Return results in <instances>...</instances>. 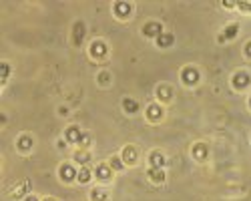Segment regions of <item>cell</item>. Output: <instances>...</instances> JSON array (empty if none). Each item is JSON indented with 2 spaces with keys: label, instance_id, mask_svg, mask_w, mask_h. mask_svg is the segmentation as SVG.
Listing matches in <instances>:
<instances>
[{
  "label": "cell",
  "instance_id": "1",
  "mask_svg": "<svg viewBox=\"0 0 251 201\" xmlns=\"http://www.w3.org/2000/svg\"><path fill=\"white\" fill-rule=\"evenodd\" d=\"M107 52H109L107 43H104V40H99V38L93 40L91 47H89V54H91V58H95V60L104 58V56H107Z\"/></svg>",
  "mask_w": 251,
  "mask_h": 201
},
{
  "label": "cell",
  "instance_id": "8",
  "mask_svg": "<svg viewBox=\"0 0 251 201\" xmlns=\"http://www.w3.org/2000/svg\"><path fill=\"white\" fill-rule=\"evenodd\" d=\"M82 133L76 125H73V127H69L67 131H65V139L69 141V143H75V145H80V141H82Z\"/></svg>",
  "mask_w": 251,
  "mask_h": 201
},
{
  "label": "cell",
  "instance_id": "13",
  "mask_svg": "<svg viewBox=\"0 0 251 201\" xmlns=\"http://www.w3.org/2000/svg\"><path fill=\"white\" fill-rule=\"evenodd\" d=\"M191 155L195 161H205L207 159V145L205 143H195L191 149Z\"/></svg>",
  "mask_w": 251,
  "mask_h": 201
},
{
  "label": "cell",
  "instance_id": "17",
  "mask_svg": "<svg viewBox=\"0 0 251 201\" xmlns=\"http://www.w3.org/2000/svg\"><path fill=\"white\" fill-rule=\"evenodd\" d=\"M147 175H149V179L153 181V183H163L165 181V169H147Z\"/></svg>",
  "mask_w": 251,
  "mask_h": 201
},
{
  "label": "cell",
  "instance_id": "16",
  "mask_svg": "<svg viewBox=\"0 0 251 201\" xmlns=\"http://www.w3.org/2000/svg\"><path fill=\"white\" fill-rule=\"evenodd\" d=\"M16 147H18V151H23V153L30 151V149H32V139H30L28 135H23V137L16 141Z\"/></svg>",
  "mask_w": 251,
  "mask_h": 201
},
{
  "label": "cell",
  "instance_id": "19",
  "mask_svg": "<svg viewBox=\"0 0 251 201\" xmlns=\"http://www.w3.org/2000/svg\"><path fill=\"white\" fill-rule=\"evenodd\" d=\"M75 161H76V163H80L82 167H87V163L91 161V153L85 151V149H78V151L75 153Z\"/></svg>",
  "mask_w": 251,
  "mask_h": 201
},
{
  "label": "cell",
  "instance_id": "14",
  "mask_svg": "<svg viewBox=\"0 0 251 201\" xmlns=\"http://www.w3.org/2000/svg\"><path fill=\"white\" fill-rule=\"evenodd\" d=\"M91 201H109V191L104 189V187H95L91 191Z\"/></svg>",
  "mask_w": 251,
  "mask_h": 201
},
{
  "label": "cell",
  "instance_id": "2",
  "mask_svg": "<svg viewBox=\"0 0 251 201\" xmlns=\"http://www.w3.org/2000/svg\"><path fill=\"white\" fill-rule=\"evenodd\" d=\"M181 80H183L185 85H189V87L197 85L199 83V71L195 67H185L181 71Z\"/></svg>",
  "mask_w": 251,
  "mask_h": 201
},
{
  "label": "cell",
  "instance_id": "7",
  "mask_svg": "<svg viewBox=\"0 0 251 201\" xmlns=\"http://www.w3.org/2000/svg\"><path fill=\"white\" fill-rule=\"evenodd\" d=\"M113 12H115L121 20H125V18H129V16H131V12H133V4H131V2H115V4H113Z\"/></svg>",
  "mask_w": 251,
  "mask_h": 201
},
{
  "label": "cell",
  "instance_id": "18",
  "mask_svg": "<svg viewBox=\"0 0 251 201\" xmlns=\"http://www.w3.org/2000/svg\"><path fill=\"white\" fill-rule=\"evenodd\" d=\"M237 30H239V25H229V26H225V30H223V36H219V40H231V38H235L237 36Z\"/></svg>",
  "mask_w": 251,
  "mask_h": 201
},
{
  "label": "cell",
  "instance_id": "32",
  "mask_svg": "<svg viewBox=\"0 0 251 201\" xmlns=\"http://www.w3.org/2000/svg\"><path fill=\"white\" fill-rule=\"evenodd\" d=\"M249 107H251V97H249Z\"/></svg>",
  "mask_w": 251,
  "mask_h": 201
},
{
  "label": "cell",
  "instance_id": "6",
  "mask_svg": "<svg viewBox=\"0 0 251 201\" xmlns=\"http://www.w3.org/2000/svg\"><path fill=\"white\" fill-rule=\"evenodd\" d=\"M121 157H123V161H125V165H135L137 159H139V151H137L133 145H125Z\"/></svg>",
  "mask_w": 251,
  "mask_h": 201
},
{
  "label": "cell",
  "instance_id": "20",
  "mask_svg": "<svg viewBox=\"0 0 251 201\" xmlns=\"http://www.w3.org/2000/svg\"><path fill=\"white\" fill-rule=\"evenodd\" d=\"M109 165H111V169H113V171H123L125 167H127V165H125V161H123V157H121V155H113V157L109 159Z\"/></svg>",
  "mask_w": 251,
  "mask_h": 201
},
{
  "label": "cell",
  "instance_id": "24",
  "mask_svg": "<svg viewBox=\"0 0 251 201\" xmlns=\"http://www.w3.org/2000/svg\"><path fill=\"white\" fill-rule=\"evenodd\" d=\"M8 76H10V65L8 63H2V67H0V80L6 83Z\"/></svg>",
  "mask_w": 251,
  "mask_h": 201
},
{
  "label": "cell",
  "instance_id": "29",
  "mask_svg": "<svg viewBox=\"0 0 251 201\" xmlns=\"http://www.w3.org/2000/svg\"><path fill=\"white\" fill-rule=\"evenodd\" d=\"M25 201H40V199H38V197H36V195H28V197H26V199H25Z\"/></svg>",
  "mask_w": 251,
  "mask_h": 201
},
{
  "label": "cell",
  "instance_id": "26",
  "mask_svg": "<svg viewBox=\"0 0 251 201\" xmlns=\"http://www.w3.org/2000/svg\"><path fill=\"white\" fill-rule=\"evenodd\" d=\"M99 83L107 85V83H109V75H104V73H102V75H99Z\"/></svg>",
  "mask_w": 251,
  "mask_h": 201
},
{
  "label": "cell",
  "instance_id": "5",
  "mask_svg": "<svg viewBox=\"0 0 251 201\" xmlns=\"http://www.w3.org/2000/svg\"><path fill=\"white\" fill-rule=\"evenodd\" d=\"M249 83H251V75H249V73L239 71V73H235V75H233V87H235L237 91L247 89V87H249Z\"/></svg>",
  "mask_w": 251,
  "mask_h": 201
},
{
  "label": "cell",
  "instance_id": "11",
  "mask_svg": "<svg viewBox=\"0 0 251 201\" xmlns=\"http://www.w3.org/2000/svg\"><path fill=\"white\" fill-rule=\"evenodd\" d=\"M161 32H165V30H163V26H161V23H147V25L143 26V34H145V36L157 38Z\"/></svg>",
  "mask_w": 251,
  "mask_h": 201
},
{
  "label": "cell",
  "instance_id": "22",
  "mask_svg": "<svg viewBox=\"0 0 251 201\" xmlns=\"http://www.w3.org/2000/svg\"><path fill=\"white\" fill-rule=\"evenodd\" d=\"M91 179H93V173H91V169H89V167H82V169L78 171V177H76L78 183L85 185V183H89Z\"/></svg>",
  "mask_w": 251,
  "mask_h": 201
},
{
  "label": "cell",
  "instance_id": "27",
  "mask_svg": "<svg viewBox=\"0 0 251 201\" xmlns=\"http://www.w3.org/2000/svg\"><path fill=\"white\" fill-rule=\"evenodd\" d=\"M245 56H247V58H251V40L245 45Z\"/></svg>",
  "mask_w": 251,
  "mask_h": 201
},
{
  "label": "cell",
  "instance_id": "23",
  "mask_svg": "<svg viewBox=\"0 0 251 201\" xmlns=\"http://www.w3.org/2000/svg\"><path fill=\"white\" fill-rule=\"evenodd\" d=\"M85 25L82 23H76L75 25V45H80L82 43V36H85Z\"/></svg>",
  "mask_w": 251,
  "mask_h": 201
},
{
  "label": "cell",
  "instance_id": "31",
  "mask_svg": "<svg viewBox=\"0 0 251 201\" xmlns=\"http://www.w3.org/2000/svg\"><path fill=\"white\" fill-rule=\"evenodd\" d=\"M43 201H56V199H54V197H45Z\"/></svg>",
  "mask_w": 251,
  "mask_h": 201
},
{
  "label": "cell",
  "instance_id": "3",
  "mask_svg": "<svg viewBox=\"0 0 251 201\" xmlns=\"http://www.w3.org/2000/svg\"><path fill=\"white\" fill-rule=\"evenodd\" d=\"M58 175H60V179L65 181V183H71V181H75L78 177V171L71 163H62L60 169H58Z\"/></svg>",
  "mask_w": 251,
  "mask_h": 201
},
{
  "label": "cell",
  "instance_id": "28",
  "mask_svg": "<svg viewBox=\"0 0 251 201\" xmlns=\"http://www.w3.org/2000/svg\"><path fill=\"white\" fill-rule=\"evenodd\" d=\"M237 6H239L241 10H249V12H251V4H249V2H245V4H237Z\"/></svg>",
  "mask_w": 251,
  "mask_h": 201
},
{
  "label": "cell",
  "instance_id": "30",
  "mask_svg": "<svg viewBox=\"0 0 251 201\" xmlns=\"http://www.w3.org/2000/svg\"><path fill=\"white\" fill-rule=\"evenodd\" d=\"M223 6H225V8H235L237 4H233V2H223Z\"/></svg>",
  "mask_w": 251,
  "mask_h": 201
},
{
  "label": "cell",
  "instance_id": "10",
  "mask_svg": "<svg viewBox=\"0 0 251 201\" xmlns=\"http://www.w3.org/2000/svg\"><path fill=\"white\" fill-rule=\"evenodd\" d=\"M157 99H159V103H169L173 99V89L169 85H159L157 87Z\"/></svg>",
  "mask_w": 251,
  "mask_h": 201
},
{
  "label": "cell",
  "instance_id": "12",
  "mask_svg": "<svg viewBox=\"0 0 251 201\" xmlns=\"http://www.w3.org/2000/svg\"><path fill=\"white\" fill-rule=\"evenodd\" d=\"M155 40H157V45H159L161 49H169V47L175 43V36H173L171 32H161Z\"/></svg>",
  "mask_w": 251,
  "mask_h": 201
},
{
  "label": "cell",
  "instance_id": "4",
  "mask_svg": "<svg viewBox=\"0 0 251 201\" xmlns=\"http://www.w3.org/2000/svg\"><path fill=\"white\" fill-rule=\"evenodd\" d=\"M95 175H97V179L100 181V183H109L111 177H113V169H111L109 163H100V165L95 167Z\"/></svg>",
  "mask_w": 251,
  "mask_h": 201
},
{
  "label": "cell",
  "instance_id": "15",
  "mask_svg": "<svg viewBox=\"0 0 251 201\" xmlns=\"http://www.w3.org/2000/svg\"><path fill=\"white\" fill-rule=\"evenodd\" d=\"M147 119H149V121H161V119H163V109H161V105H149V107H147Z\"/></svg>",
  "mask_w": 251,
  "mask_h": 201
},
{
  "label": "cell",
  "instance_id": "25",
  "mask_svg": "<svg viewBox=\"0 0 251 201\" xmlns=\"http://www.w3.org/2000/svg\"><path fill=\"white\" fill-rule=\"evenodd\" d=\"M28 187H30V183H28V181H25V185L18 187V189L14 191V197H23V195H25V189H28Z\"/></svg>",
  "mask_w": 251,
  "mask_h": 201
},
{
  "label": "cell",
  "instance_id": "21",
  "mask_svg": "<svg viewBox=\"0 0 251 201\" xmlns=\"http://www.w3.org/2000/svg\"><path fill=\"white\" fill-rule=\"evenodd\" d=\"M123 109L127 111L129 115H133V113H137V111H139V103H137L135 99H129V97H127V99L123 100Z\"/></svg>",
  "mask_w": 251,
  "mask_h": 201
},
{
  "label": "cell",
  "instance_id": "9",
  "mask_svg": "<svg viewBox=\"0 0 251 201\" xmlns=\"http://www.w3.org/2000/svg\"><path fill=\"white\" fill-rule=\"evenodd\" d=\"M165 155L161 153V151H153L151 155H149V167L151 169H165Z\"/></svg>",
  "mask_w": 251,
  "mask_h": 201
}]
</instances>
